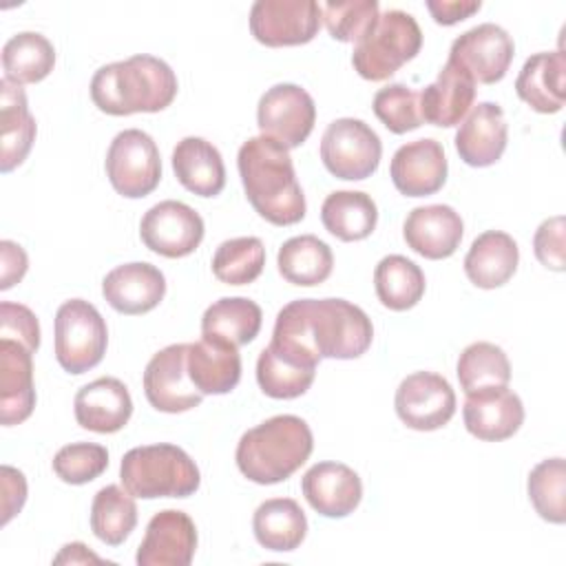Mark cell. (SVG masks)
Listing matches in <instances>:
<instances>
[{"instance_id":"obj_15","label":"cell","mask_w":566,"mask_h":566,"mask_svg":"<svg viewBox=\"0 0 566 566\" xmlns=\"http://www.w3.org/2000/svg\"><path fill=\"white\" fill-rule=\"evenodd\" d=\"M513 55V38L493 22H484L464 31L453 40L449 51V60L464 69L473 82L480 84L500 82L506 75Z\"/></svg>"},{"instance_id":"obj_25","label":"cell","mask_w":566,"mask_h":566,"mask_svg":"<svg viewBox=\"0 0 566 566\" xmlns=\"http://www.w3.org/2000/svg\"><path fill=\"white\" fill-rule=\"evenodd\" d=\"M475 99L473 77L460 69L455 62L447 60L438 77L427 84L420 93V115L422 122L433 126L451 128L460 124L471 111Z\"/></svg>"},{"instance_id":"obj_45","label":"cell","mask_w":566,"mask_h":566,"mask_svg":"<svg viewBox=\"0 0 566 566\" xmlns=\"http://www.w3.org/2000/svg\"><path fill=\"white\" fill-rule=\"evenodd\" d=\"M0 338H13L27 345L33 354L40 347V323L35 314L20 303H0Z\"/></svg>"},{"instance_id":"obj_41","label":"cell","mask_w":566,"mask_h":566,"mask_svg":"<svg viewBox=\"0 0 566 566\" xmlns=\"http://www.w3.org/2000/svg\"><path fill=\"white\" fill-rule=\"evenodd\" d=\"M528 500L537 515L551 524L566 522V462L564 458H546L535 464L526 482Z\"/></svg>"},{"instance_id":"obj_42","label":"cell","mask_w":566,"mask_h":566,"mask_svg":"<svg viewBox=\"0 0 566 566\" xmlns=\"http://www.w3.org/2000/svg\"><path fill=\"white\" fill-rule=\"evenodd\" d=\"M371 108L382 126L396 135L416 130L422 124L420 93L407 84H389L374 95Z\"/></svg>"},{"instance_id":"obj_35","label":"cell","mask_w":566,"mask_h":566,"mask_svg":"<svg viewBox=\"0 0 566 566\" xmlns=\"http://www.w3.org/2000/svg\"><path fill=\"white\" fill-rule=\"evenodd\" d=\"M316 376V365H307L272 343L259 354L256 360V382L261 391L270 398L292 400L303 396Z\"/></svg>"},{"instance_id":"obj_50","label":"cell","mask_w":566,"mask_h":566,"mask_svg":"<svg viewBox=\"0 0 566 566\" xmlns=\"http://www.w3.org/2000/svg\"><path fill=\"white\" fill-rule=\"evenodd\" d=\"M55 564H84V562H102L95 553H91L82 542H71L66 546H62L60 555L53 559Z\"/></svg>"},{"instance_id":"obj_34","label":"cell","mask_w":566,"mask_h":566,"mask_svg":"<svg viewBox=\"0 0 566 566\" xmlns=\"http://www.w3.org/2000/svg\"><path fill=\"white\" fill-rule=\"evenodd\" d=\"M281 276L301 287H314L327 281L334 268V254L325 241L314 234L287 239L276 254Z\"/></svg>"},{"instance_id":"obj_2","label":"cell","mask_w":566,"mask_h":566,"mask_svg":"<svg viewBox=\"0 0 566 566\" xmlns=\"http://www.w3.org/2000/svg\"><path fill=\"white\" fill-rule=\"evenodd\" d=\"M239 177L250 206L274 226H294L305 217V195L290 150L270 137H250L237 155Z\"/></svg>"},{"instance_id":"obj_32","label":"cell","mask_w":566,"mask_h":566,"mask_svg":"<svg viewBox=\"0 0 566 566\" xmlns=\"http://www.w3.org/2000/svg\"><path fill=\"white\" fill-rule=\"evenodd\" d=\"M263 323L261 307L245 296L214 301L201 316V336L241 347L256 338Z\"/></svg>"},{"instance_id":"obj_36","label":"cell","mask_w":566,"mask_h":566,"mask_svg":"<svg viewBox=\"0 0 566 566\" xmlns=\"http://www.w3.org/2000/svg\"><path fill=\"white\" fill-rule=\"evenodd\" d=\"M424 287V272L402 254L382 256L374 270L376 296L394 312L411 310L422 298Z\"/></svg>"},{"instance_id":"obj_22","label":"cell","mask_w":566,"mask_h":566,"mask_svg":"<svg viewBox=\"0 0 566 566\" xmlns=\"http://www.w3.org/2000/svg\"><path fill=\"white\" fill-rule=\"evenodd\" d=\"M462 234V217L444 203L413 208L402 226V237L407 245L416 254L431 261L451 256L460 248Z\"/></svg>"},{"instance_id":"obj_37","label":"cell","mask_w":566,"mask_h":566,"mask_svg":"<svg viewBox=\"0 0 566 566\" xmlns=\"http://www.w3.org/2000/svg\"><path fill=\"white\" fill-rule=\"evenodd\" d=\"M55 66V49L38 31H22L2 46L4 77L15 84H35L44 80Z\"/></svg>"},{"instance_id":"obj_11","label":"cell","mask_w":566,"mask_h":566,"mask_svg":"<svg viewBox=\"0 0 566 566\" xmlns=\"http://www.w3.org/2000/svg\"><path fill=\"white\" fill-rule=\"evenodd\" d=\"M323 22L314 0H256L250 9V33L265 46H296L314 40Z\"/></svg>"},{"instance_id":"obj_48","label":"cell","mask_w":566,"mask_h":566,"mask_svg":"<svg viewBox=\"0 0 566 566\" xmlns=\"http://www.w3.org/2000/svg\"><path fill=\"white\" fill-rule=\"evenodd\" d=\"M27 500V480L24 473L4 464L2 467V524H7Z\"/></svg>"},{"instance_id":"obj_12","label":"cell","mask_w":566,"mask_h":566,"mask_svg":"<svg viewBox=\"0 0 566 566\" xmlns=\"http://www.w3.org/2000/svg\"><path fill=\"white\" fill-rule=\"evenodd\" d=\"M201 214L184 201L166 199L146 210L139 223L144 245L166 259H181L192 254L203 241Z\"/></svg>"},{"instance_id":"obj_46","label":"cell","mask_w":566,"mask_h":566,"mask_svg":"<svg viewBox=\"0 0 566 566\" xmlns=\"http://www.w3.org/2000/svg\"><path fill=\"white\" fill-rule=\"evenodd\" d=\"M533 250L537 261L555 272H562L566 265V252H564V217H551L539 223L533 237Z\"/></svg>"},{"instance_id":"obj_21","label":"cell","mask_w":566,"mask_h":566,"mask_svg":"<svg viewBox=\"0 0 566 566\" xmlns=\"http://www.w3.org/2000/svg\"><path fill=\"white\" fill-rule=\"evenodd\" d=\"M509 126L504 111L495 102H478L471 106L455 133V150L460 159L473 168L493 166L506 150Z\"/></svg>"},{"instance_id":"obj_27","label":"cell","mask_w":566,"mask_h":566,"mask_svg":"<svg viewBox=\"0 0 566 566\" xmlns=\"http://www.w3.org/2000/svg\"><path fill=\"white\" fill-rule=\"evenodd\" d=\"M35 117L29 113L24 88L7 77L0 80V170L11 172L18 168L33 142H35Z\"/></svg>"},{"instance_id":"obj_3","label":"cell","mask_w":566,"mask_h":566,"mask_svg":"<svg viewBox=\"0 0 566 566\" xmlns=\"http://www.w3.org/2000/svg\"><path fill=\"white\" fill-rule=\"evenodd\" d=\"M177 95L175 71L155 55L139 53L104 64L91 80V99L106 115L159 113Z\"/></svg>"},{"instance_id":"obj_29","label":"cell","mask_w":566,"mask_h":566,"mask_svg":"<svg viewBox=\"0 0 566 566\" xmlns=\"http://www.w3.org/2000/svg\"><path fill=\"white\" fill-rule=\"evenodd\" d=\"M520 248L515 239L502 230H486L471 243L464 256L467 279L482 290L504 285L517 270Z\"/></svg>"},{"instance_id":"obj_1","label":"cell","mask_w":566,"mask_h":566,"mask_svg":"<svg viewBox=\"0 0 566 566\" xmlns=\"http://www.w3.org/2000/svg\"><path fill=\"white\" fill-rule=\"evenodd\" d=\"M371 340L374 325L358 305L345 298H296L276 314L270 343L307 365H318L323 358H358Z\"/></svg>"},{"instance_id":"obj_4","label":"cell","mask_w":566,"mask_h":566,"mask_svg":"<svg viewBox=\"0 0 566 566\" xmlns=\"http://www.w3.org/2000/svg\"><path fill=\"white\" fill-rule=\"evenodd\" d=\"M312 449L310 424L294 413H281L248 429L237 444L234 458L250 482L279 484L307 462Z\"/></svg>"},{"instance_id":"obj_9","label":"cell","mask_w":566,"mask_h":566,"mask_svg":"<svg viewBox=\"0 0 566 566\" xmlns=\"http://www.w3.org/2000/svg\"><path fill=\"white\" fill-rule=\"evenodd\" d=\"M382 155L378 133L356 117L334 119L321 137L325 168L345 181H360L376 172Z\"/></svg>"},{"instance_id":"obj_13","label":"cell","mask_w":566,"mask_h":566,"mask_svg":"<svg viewBox=\"0 0 566 566\" xmlns=\"http://www.w3.org/2000/svg\"><path fill=\"white\" fill-rule=\"evenodd\" d=\"M188 343H175L159 349L144 369V394L153 409L164 413H184L201 405L203 394L188 376Z\"/></svg>"},{"instance_id":"obj_31","label":"cell","mask_w":566,"mask_h":566,"mask_svg":"<svg viewBox=\"0 0 566 566\" xmlns=\"http://www.w3.org/2000/svg\"><path fill=\"white\" fill-rule=\"evenodd\" d=\"M256 542L274 553H290L301 546L307 535V517L292 497H272L256 506L252 517Z\"/></svg>"},{"instance_id":"obj_43","label":"cell","mask_w":566,"mask_h":566,"mask_svg":"<svg viewBox=\"0 0 566 566\" xmlns=\"http://www.w3.org/2000/svg\"><path fill=\"white\" fill-rule=\"evenodd\" d=\"M323 22L338 42H358L380 13L378 0H347L321 4Z\"/></svg>"},{"instance_id":"obj_44","label":"cell","mask_w":566,"mask_h":566,"mask_svg":"<svg viewBox=\"0 0 566 566\" xmlns=\"http://www.w3.org/2000/svg\"><path fill=\"white\" fill-rule=\"evenodd\" d=\"M53 471L66 484H86L108 467V451L97 442H71L53 455Z\"/></svg>"},{"instance_id":"obj_6","label":"cell","mask_w":566,"mask_h":566,"mask_svg":"<svg viewBox=\"0 0 566 566\" xmlns=\"http://www.w3.org/2000/svg\"><path fill=\"white\" fill-rule=\"evenodd\" d=\"M422 46V31L416 18L400 9L378 13L367 33L354 44L352 64L369 82L391 77L402 64L411 62Z\"/></svg>"},{"instance_id":"obj_20","label":"cell","mask_w":566,"mask_h":566,"mask_svg":"<svg viewBox=\"0 0 566 566\" xmlns=\"http://www.w3.org/2000/svg\"><path fill=\"white\" fill-rule=\"evenodd\" d=\"M307 504L323 517H347L363 500L358 473L343 462H318L301 480Z\"/></svg>"},{"instance_id":"obj_16","label":"cell","mask_w":566,"mask_h":566,"mask_svg":"<svg viewBox=\"0 0 566 566\" xmlns=\"http://www.w3.org/2000/svg\"><path fill=\"white\" fill-rule=\"evenodd\" d=\"M197 551V526L192 517L177 509L155 513L137 548L139 566H188Z\"/></svg>"},{"instance_id":"obj_19","label":"cell","mask_w":566,"mask_h":566,"mask_svg":"<svg viewBox=\"0 0 566 566\" xmlns=\"http://www.w3.org/2000/svg\"><path fill=\"white\" fill-rule=\"evenodd\" d=\"M106 303L126 316H139L155 310L166 294V276L146 261H133L113 268L102 281Z\"/></svg>"},{"instance_id":"obj_14","label":"cell","mask_w":566,"mask_h":566,"mask_svg":"<svg viewBox=\"0 0 566 566\" xmlns=\"http://www.w3.org/2000/svg\"><path fill=\"white\" fill-rule=\"evenodd\" d=\"M398 418L416 431H436L455 413V391L433 371H413L400 380L394 398Z\"/></svg>"},{"instance_id":"obj_5","label":"cell","mask_w":566,"mask_h":566,"mask_svg":"<svg viewBox=\"0 0 566 566\" xmlns=\"http://www.w3.org/2000/svg\"><path fill=\"white\" fill-rule=\"evenodd\" d=\"M119 478L124 489L142 500L188 497L201 484L195 460L181 447L168 442L126 451L119 464Z\"/></svg>"},{"instance_id":"obj_10","label":"cell","mask_w":566,"mask_h":566,"mask_svg":"<svg viewBox=\"0 0 566 566\" xmlns=\"http://www.w3.org/2000/svg\"><path fill=\"white\" fill-rule=\"evenodd\" d=\"M316 122V104L298 84H274L256 106V126L263 137L283 144L287 150L298 148L312 133Z\"/></svg>"},{"instance_id":"obj_24","label":"cell","mask_w":566,"mask_h":566,"mask_svg":"<svg viewBox=\"0 0 566 566\" xmlns=\"http://www.w3.org/2000/svg\"><path fill=\"white\" fill-rule=\"evenodd\" d=\"M73 411L82 429L115 433L128 424L133 416V398L119 378L102 376L75 394Z\"/></svg>"},{"instance_id":"obj_30","label":"cell","mask_w":566,"mask_h":566,"mask_svg":"<svg viewBox=\"0 0 566 566\" xmlns=\"http://www.w3.org/2000/svg\"><path fill=\"white\" fill-rule=\"evenodd\" d=\"M177 181L199 197H217L226 186L223 157L203 137H184L172 150Z\"/></svg>"},{"instance_id":"obj_17","label":"cell","mask_w":566,"mask_h":566,"mask_svg":"<svg viewBox=\"0 0 566 566\" xmlns=\"http://www.w3.org/2000/svg\"><path fill=\"white\" fill-rule=\"evenodd\" d=\"M444 148L436 139H416L400 146L389 164V177L405 197H427L438 192L447 181Z\"/></svg>"},{"instance_id":"obj_38","label":"cell","mask_w":566,"mask_h":566,"mask_svg":"<svg viewBox=\"0 0 566 566\" xmlns=\"http://www.w3.org/2000/svg\"><path fill=\"white\" fill-rule=\"evenodd\" d=\"M135 495L117 484H108L95 493L91 504V531L99 542L108 546H119L135 531Z\"/></svg>"},{"instance_id":"obj_33","label":"cell","mask_w":566,"mask_h":566,"mask_svg":"<svg viewBox=\"0 0 566 566\" xmlns=\"http://www.w3.org/2000/svg\"><path fill=\"white\" fill-rule=\"evenodd\" d=\"M321 221L340 241L367 239L378 223V208L367 192L336 190L321 206Z\"/></svg>"},{"instance_id":"obj_18","label":"cell","mask_w":566,"mask_h":566,"mask_svg":"<svg viewBox=\"0 0 566 566\" xmlns=\"http://www.w3.org/2000/svg\"><path fill=\"white\" fill-rule=\"evenodd\" d=\"M464 427L484 442H500L517 433L524 422V405L509 387H486L467 394L462 407Z\"/></svg>"},{"instance_id":"obj_7","label":"cell","mask_w":566,"mask_h":566,"mask_svg":"<svg viewBox=\"0 0 566 566\" xmlns=\"http://www.w3.org/2000/svg\"><path fill=\"white\" fill-rule=\"evenodd\" d=\"M108 327L97 307L84 298L64 301L55 312V358L69 374H84L102 363Z\"/></svg>"},{"instance_id":"obj_8","label":"cell","mask_w":566,"mask_h":566,"mask_svg":"<svg viewBox=\"0 0 566 566\" xmlns=\"http://www.w3.org/2000/svg\"><path fill=\"white\" fill-rule=\"evenodd\" d=\"M104 166L115 192L128 199L150 195L161 181L159 148L139 128H126L113 137Z\"/></svg>"},{"instance_id":"obj_40","label":"cell","mask_w":566,"mask_h":566,"mask_svg":"<svg viewBox=\"0 0 566 566\" xmlns=\"http://www.w3.org/2000/svg\"><path fill=\"white\" fill-rule=\"evenodd\" d=\"M265 265V248L259 237H237L219 243L212 256V274L226 285H248Z\"/></svg>"},{"instance_id":"obj_28","label":"cell","mask_w":566,"mask_h":566,"mask_svg":"<svg viewBox=\"0 0 566 566\" xmlns=\"http://www.w3.org/2000/svg\"><path fill=\"white\" fill-rule=\"evenodd\" d=\"M566 55L564 51L553 53H535L531 55L517 80L515 91L522 102H526L533 111L553 115L562 111L566 97Z\"/></svg>"},{"instance_id":"obj_49","label":"cell","mask_w":566,"mask_h":566,"mask_svg":"<svg viewBox=\"0 0 566 566\" xmlns=\"http://www.w3.org/2000/svg\"><path fill=\"white\" fill-rule=\"evenodd\" d=\"M427 9L438 24L451 27L460 20H467L475 11H480L482 2L480 0H451V2L449 0H429Z\"/></svg>"},{"instance_id":"obj_47","label":"cell","mask_w":566,"mask_h":566,"mask_svg":"<svg viewBox=\"0 0 566 566\" xmlns=\"http://www.w3.org/2000/svg\"><path fill=\"white\" fill-rule=\"evenodd\" d=\"M29 259L22 245L4 239L0 241V290H9L27 274Z\"/></svg>"},{"instance_id":"obj_39","label":"cell","mask_w":566,"mask_h":566,"mask_svg":"<svg viewBox=\"0 0 566 566\" xmlns=\"http://www.w3.org/2000/svg\"><path fill=\"white\" fill-rule=\"evenodd\" d=\"M455 374L464 394H473L486 387H506L511 380V363L502 347L478 340L462 349Z\"/></svg>"},{"instance_id":"obj_26","label":"cell","mask_w":566,"mask_h":566,"mask_svg":"<svg viewBox=\"0 0 566 566\" xmlns=\"http://www.w3.org/2000/svg\"><path fill=\"white\" fill-rule=\"evenodd\" d=\"M188 376L203 396L230 394L241 380L239 347L217 338L188 343Z\"/></svg>"},{"instance_id":"obj_23","label":"cell","mask_w":566,"mask_h":566,"mask_svg":"<svg viewBox=\"0 0 566 566\" xmlns=\"http://www.w3.org/2000/svg\"><path fill=\"white\" fill-rule=\"evenodd\" d=\"M35 407L33 352L13 338H0V422H24Z\"/></svg>"}]
</instances>
